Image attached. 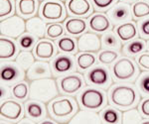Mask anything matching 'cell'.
<instances>
[{
  "label": "cell",
  "instance_id": "6da1fadb",
  "mask_svg": "<svg viewBox=\"0 0 149 124\" xmlns=\"http://www.w3.org/2000/svg\"><path fill=\"white\" fill-rule=\"evenodd\" d=\"M58 87L55 80L51 78H45L41 80H33L29 87V97L33 100L47 103L57 96Z\"/></svg>",
  "mask_w": 149,
  "mask_h": 124
},
{
  "label": "cell",
  "instance_id": "7a4b0ae2",
  "mask_svg": "<svg viewBox=\"0 0 149 124\" xmlns=\"http://www.w3.org/2000/svg\"><path fill=\"white\" fill-rule=\"evenodd\" d=\"M135 89L129 85H115L109 91V101L120 109H128L137 102Z\"/></svg>",
  "mask_w": 149,
  "mask_h": 124
},
{
  "label": "cell",
  "instance_id": "3957f363",
  "mask_svg": "<svg viewBox=\"0 0 149 124\" xmlns=\"http://www.w3.org/2000/svg\"><path fill=\"white\" fill-rule=\"evenodd\" d=\"M26 31V23L23 18L13 15L0 21V34L11 39H17Z\"/></svg>",
  "mask_w": 149,
  "mask_h": 124
},
{
  "label": "cell",
  "instance_id": "277c9868",
  "mask_svg": "<svg viewBox=\"0 0 149 124\" xmlns=\"http://www.w3.org/2000/svg\"><path fill=\"white\" fill-rule=\"evenodd\" d=\"M41 16L47 21H59L64 20L66 17V9L63 3L57 0H46L42 3L40 8Z\"/></svg>",
  "mask_w": 149,
  "mask_h": 124
},
{
  "label": "cell",
  "instance_id": "5b68a950",
  "mask_svg": "<svg viewBox=\"0 0 149 124\" xmlns=\"http://www.w3.org/2000/svg\"><path fill=\"white\" fill-rule=\"evenodd\" d=\"M81 106L90 110H97L105 103V95L103 91L97 89H86L80 95Z\"/></svg>",
  "mask_w": 149,
  "mask_h": 124
},
{
  "label": "cell",
  "instance_id": "8992f818",
  "mask_svg": "<svg viewBox=\"0 0 149 124\" xmlns=\"http://www.w3.org/2000/svg\"><path fill=\"white\" fill-rule=\"evenodd\" d=\"M77 104L74 101V99L69 97L63 96L58 99H55L50 105V112L53 115V117L57 119H64L74 112L77 108Z\"/></svg>",
  "mask_w": 149,
  "mask_h": 124
},
{
  "label": "cell",
  "instance_id": "52a82bcc",
  "mask_svg": "<svg viewBox=\"0 0 149 124\" xmlns=\"http://www.w3.org/2000/svg\"><path fill=\"white\" fill-rule=\"evenodd\" d=\"M113 76L118 80H130L135 77L137 69L133 61L126 57L118 59L112 67Z\"/></svg>",
  "mask_w": 149,
  "mask_h": 124
},
{
  "label": "cell",
  "instance_id": "ba28073f",
  "mask_svg": "<svg viewBox=\"0 0 149 124\" xmlns=\"http://www.w3.org/2000/svg\"><path fill=\"white\" fill-rule=\"evenodd\" d=\"M100 38L95 33H85L78 39V50L81 53H97L102 50Z\"/></svg>",
  "mask_w": 149,
  "mask_h": 124
},
{
  "label": "cell",
  "instance_id": "9c48e42d",
  "mask_svg": "<svg viewBox=\"0 0 149 124\" xmlns=\"http://www.w3.org/2000/svg\"><path fill=\"white\" fill-rule=\"evenodd\" d=\"M23 106L21 103L13 100V99H7L3 101L0 106V114L2 118H5L10 121H16L22 116Z\"/></svg>",
  "mask_w": 149,
  "mask_h": 124
},
{
  "label": "cell",
  "instance_id": "30bf717a",
  "mask_svg": "<svg viewBox=\"0 0 149 124\" xmlns=\"http://www.w3.org/2000/svg\"><path fill=\"white\" fill-rule=\"evenodd\" d=\"M51 76L52 71L49 63L42 61L35 62L26 71V78L30 82L45 78H51Z\"/></svg>",
  "mask_w": 149,
  "mask_h": 124
},
{
  "label": "cell",
  "instance_id": "8fae6325",
  "mask_svg": "<svg viewBox=\"0 0 149 124\" xmlns=\"http://www.w3.org/2000/svg\"><path fill=\"white\" fill-rule=\"evenodd\" d=\"M107 16L109 17L112 24L115 25L126 22L127 20L131 19L130 7L126 3L118 2L109 11H107Z\"/></svg>",
  "mask_w": 149,
  "mask_h": 124
},
{
  "label": "cell",
  "instance_id": "7c38bea8",
  "mask_svg": "<svg viewBox=\"0 0 149 124\" xmlns=\"http://www.w3.org/2000/svg\"><path fill=\"white\" fill-rule=\"evenodd\" d=\"M84 85V80L78 73H73L60 80V87L62 91L68 94H73L79 91Z\"/></svg>",
  "mask_w": 149,
  "mask_h": 124
},
{
  "label": "cell",
  "instance_id": "4fadbf2b",
  "mask_svg": "<svg viewBox=\"0 0 149 124\" xmlns=\"http://www.w3.org/2000/svg\"><path fill=\"white\" fill-rule=\"evenodd\" d=\"M67 8L71 15L78 17L88 16L92 12V6L88 0H69Z\"/></svg>",
  "mask_w": 149,
  "mask_h": 124
},
{
  "label": "cell",
  "instance_id": "5bb4252c",
  "mask_svg": "<svg viewBox=\"0 0 149 124\" xmlns=\"http://www.w3.org/2000/svg\"><path fill=\"white\" fill-rule=\"evenodd\" d=\"M35 56L40 60H50L56 54V48L54 43L49 40L39 41L34 49Z\"/></svg>",
  "mask_w": 149,
  "mask_h": 124
},
{
  "label": "cell",
  "instance_id": "9a60e30c",
  "mask_svg": "<svg viewBox=\"0 0 149 124\" xmlns=\"http://www.w3.org/2000/svg\"><path fill=\"white\" fill-rule=\"evenodd\" d=\"M88 80L92 85L104 87L109 83V75L107 71L102 67H97L88 73Z\"/></svg>",
  "mask_w": 149,
  "mask_h": 124
},
{
  "label": "cell",
  "instance_id": "2e32d148",
  "mask_svg": "<svg viewBox=\"0 0 149 124\" xmlns=\"http://www.w3.org/2000/svg\"><path fill=\"white\" fill-rule=\"evenodd\" d=\"M26 30L35 37L43 38L46 35L47 26L40 17H31L26 22Z\"/></svg>",
  "mask_w": 149,
  "mask_h": 124
},
{
  "label": "cell",
  "instance_id": "e0dca14e",
  "mask_svg": "<svg viewBox=\"0 0 149 124\" xmlns=\"http://www.w3.org/2000/svg\"><path fill=\"white\" fill-rule=\"evenodd\" d=\"M22 69L18 65L15 66L14 64H5L1 67V73H0V78L2 82H13L18 80L22 77L21 71Z\"/></svg>",
  "mask_w": 149,
  "mask_h": 124
},
{
  "label": "cell",
  "instance_id": "ac0fdd59",
  "mask_svg": "<svg viewBox=\"0 0 149 124\" xmlns=\"http://www.w3.org/2000/svg\"><path fill=\"white\" fill-rule=\"evenodd\" d=\"M88 26L93 31L97 33H103L107 31L111 26V22L105 15L100 13L93 14L88 21Z\"/></svg>",
  "mask_w": 149,
  "mask_h": 124
},
{
  "label": "cell",
  "instance_id": "d6986e66",
  "mask_svg": "<svg viewBox=\"0 0 149 124\" xmlns=\"http://www.w3.org/2000/svg\"><path fill=\"white\" fill-rule=\"evenodd\" d=\"M17 46L12 40L8 38H4L1 36L0 38V59L3 60H10L15 57L17 54Z\"/></svg>",
  "mask_w": 149,
  "mask_h": 124
},
{
  "label": "cell",
  "instance_id": "ffe728a7",
  "mask_svg": "<svg viewBox=\"0 0 149 124\" xmlns=\"http://www.w3.org/2000/svg\"><path fill=\"white\" fill-rule=\"evenodd\" d=\"M117 37L123 42H127L133 39L137 35V29L136 25L133 22H125L122 23L116 28Z\"/></svg>",
  "mask_w": 149,
  "mask_h": 124
},
{
  "label": "cell",
  "instance_id": "44dd1931",
  "mask_svg": "<svg viewBox=\"0 0 149 124\" xmlns=\"http://www.w3.org/2000/svg\"><path fill=\"white\" fill-rule=\"evenodd\" d=\"M74 60L73 58L66 55L58 56L53 62V69L58 73H64L74 70Z\"/></svg>",
  "mask_w": 149,
  "mask_h": 124
},
{
  "label": "cell",
  "instance_id": "7402d4cb",
  "mask_svg": "<svg viewBox=\"0 0 149 124\" xmlns=\"http://www.w3.org/2000/svg\"><path fill=\"white\" fill-rule=\"evenodd\" d=\"M65 27L70 35H81L86 30V22L81 18H71L67 20Z\"/></svg>",
  "mask_w": 149,
  "mask_h": 124
},
{
  "label": "cell",
  "instance_id": "603a6c76",
  "mask_svg": "<svg viewBox=\"0 0 149 124\" xmlns=\"http://www.w3.org/2000/svg\"><path fill=\"white\" fill-rule=\"evenodd\" d=\"M17 9L21 16L31 17L37 12L38 2L37 0H17Z\"/></svg>",
  "mask_w": 149,
  "mask_h": 124
},
{
  "label": "cell",
  "instance_id": "cb8c5ba5",
  "mask_svg": "<svg viewBox=\"0 0 149 124\" xmlns=\"http://www.w3.org/2000/svg\"><path fill=\"white\" fill-rule=\"evenodd\" d=\"M71 123H100L102 119L97 113L81 110L70 120Z\"/></svg>",
  "mask_w": 149,
  "mask_h": 124
},
{
  "label": "cell",
  "instance_id": "d4e9b609",
  "mask_svg": "<svg viewBox=\"0 0 149 124\" xmlns=\"http://www.w3.org/2000/svg\"><path fill=\"white\" fill-rule=\"evenodd\" d=\"M97 58L93 53H81L77 57V64L79 69L81 71H86L95 64Z\"/></svg>",
  "mask_w": 149,
  "mask_h": 124
},
{
  "label": "cell",
  "instance_id": "484cf974",
  "mask_svg": "<svg viewBox=\"0 0 149 124\" xmlns=\"http://www.w3.org/2000/svg\"><path fill=\"white\" fill-rule=\"evenodd\" d=\"M35 63V58L31 51H22L16 58V65L22 70H28Z\"/></svg>",
  "mask_w": 149,
  "mask_h": 124
},
{
  "label": "cell",
  "instance_id": "4316f807",
  "mask_svg": "<svg viewBox=\"0 0 149 124\" xmlns=\"http://www.w3.org/2000/svg\"><path fill=\"white\" fill-rule=\"evenodd\" d=\"M26 110L31 118L41 119L45 115V109L41 103L37 101H29L26 103Z\"/></svg>",
  "mask_w": 149,
  "mask_h": 124
},
{
  "label": "cell",
  "instance_id": "83f0119b",
  "mask_svg": "<svg viewBox=\"0 0 149 124\" xmlns=\"http://www.w3.org/2000/svg\"><path fill=\"white\" fill-rule=\"evenodd\" d=\"M132 15L134 18L140 19L149 16V3L146 1H138L132 5Z\"/></svg>",
  "mask_w": 149,
  "mask_h": 124
},
{
  "label": "cell",
  "instance_id": "f1b7e54d",
  "mask_svg": "<svg viewBox=\"0 0 149 124\" xmlns=\"http://www.w3.org/2000/svg\"><path fill=\"white\" fill-rule=\"evenodd\" d=\"M145 49V43L141 40H135V41H131L130 43L126 44L123 48V53L128 56H134L137 55L140 52L144 51Z\"/></svg>",
  "mask_w": 149,
  "mask_h": 124
},
{
  "label": "cell",
  "instance_id": "f546056e",
  "mask_svg": "<svg viewBox=\"0 0 149 124\" xmlns=\"http://www.w3.org/2000/svg\"><path fill=\"white\" fill-rule=\"evenodd\" d=\"M58 48L64 53H74L78 48V44L70 37H63L58 41Z\"/></svg>",
  "mask_w": 149,
  "mask_h": 124
},
{
  "label": "cell",
  "instance_id": "4dcf8cb0",
  "mask_svg": "<svg viewBox=\"0 0 149 124\" xmlns=\"http://www.w3.org/2000/svg\"><path fill=\"white\" fill-rule=\"evenodd\" d=\"M122 123H142V116L136 108L129 109L122 114Z\"/></svg>",
  "mask_w": 149,
  "mask_h": 124
},
{
  "label": "cell",
  "instance_id": "1f68e13d",
  "mask_svg": "<svg viewBox=\"0 0 149 124\" xmlns=\"http://www.w3.org/2000/svg\"><path fill=\"white\" fill-rule=\"evenodd\" d=\"M28 92H29L28 85L27 83L24 82L16 83L12 87V94H13V96L17 99H20V100H23V99H25L27 97Z\"/></svg>",
  "mask_w": 149,
  "mask_h": 124
},
{
  "label": "cell",
  "instance_id": "d6a6232c",
  "mask_svg": "<svg viewBox=\"0 0 149 124\" xmlns=\"http://www.w3.org/2000/svg\"><path fill=\"white\" fill-rule=\"evenodd\" d=\"M102 42L103 46L109 48L111 50H118L120 48V44H119L118 40L112 32H107L105 34H103Z\"/></svg>",
  "mask_w": 149,
  "mask_h": 124
},
{
  "label": "cell",
  "instance_id": "836d02e7",
  "mask_svg": "<svg viewBox=\"0 0 149 124\" xmlns=\"http://www.w3.org/2000/svg\"><path fill=\"white\" fill-rule=\"evenodd\" d=\"M102 119L105 123H118L119 113L116 109L107 107L102 112Z\"/></svg>",
  "mask_w": 149,
  "mask_h": 124
},
{
  "label": "cell",
  "instance_id": "e575fe53",
  "mask_svg": "<svg viewBox=\"0 0 149 124\" xmlns=\"http://www.w3.org/2000/svg\"><path fill=\"white\" fill-rule=\"evenodd\" d=\"M118 58V53L114 51H110V50H107V51L100 52L98 55V61L102 63V65H110L111 63Z\"/></svg>",
  "mask_w": 149,
  "mask_h": 124
},
{
  "label": "cell",
  "instance_id": "d590c367",
  "mask_svg": "<svg viewBox=\"0 0 149 124\" xmlns=\"http://www.w3.org/2000/svg\"><path fill=\"white\" fill-rule=\"evenodd\" d=\"M62 35H64V27L60 23H52L47 27V37L51 39H57Z\"/></svg>",
  "mask_w": 149,
  "mask_h": 124
},
{
  "label": "cell",
  "instance_id": "8d00e7d4",
  "mask_svg": "<svg viewBox=\"0 0 149 124\" xmlns=\"http://www.w3.org/2000/svg\"><path fill=\"white\" fill-rule=\"evenodd\" d=\"M14 11L13 0H0V18L10 16Z\"/></svg>",
  "mask_w": 149,
  "mask_h": 124
},
{
  "label": "cell",
  "instance_id": "74e56055",
  "mask_svg": "<svg viewBox=\"0 0 149 124\" xmlns=\"http://www.w3.org/2000/svg\"><path fill=\"white\" fill-rule=\"evenodd\" d=\"M136 85L143 94H149V73H144L136 80Z\"/></svg>",
  "mask_w": 149,
  "mask_h": 124
},
{
  "label": "cell",
  "instance_id": "f35d334b",
  "mask_svg": "<svg viewBox=\"0 0 149 124\" xmlns=\"http://www.w3.org/2000/svg\"><path fill=\"white\" fill-rule=\"evenodd\" d=\"M35 44L34 37L30 35H22V37L19 39V46L23 50H30L32 49Z\"/></svg>",
  "mask_w": 149,
  "mask_h": 124
},
{
  "label": "cell",
  "instance_id": "ab89813d",
  "mask_svg": "<svg viewBox=\"0 0 149 124\" xmlns=\"http://www.w3.org/2000/svg\"><path fill=\"white\" fill-rule=\"evenodd\" d=\"M93 6L97 10H105L113 4L115 0H92Z\"/></svg>",
  "mask_w": 149,
  "mask_h": 124
},
{
  "label": "cell",
  "instance_id": "60d3db41",
  "mask_svg": "<svg viewBox=\"0 0 149 124\" xmlns=\"http://www.w3.org/2000/svg\"><path fill=\"white\" fill-rule=\"evenodd\" d=\"M137 62L143 70H149V54L144 53L138 57Z\"/></svg>",
  "mask_w": 149,
  "mask_h": 124
},
{
  "label": "cell",
  "instance_id": "b9f144b4",
  "mask_svg": "<svg viewBox=\"0 0 149 124\" xmlns=\"http://www.w3.org/2000/svg\"><path fill=\"white\" fill-rule=\"evenodd\" d=\"M139 29H140L141 35L144 37H149V19H146L140 23Z\"/></svg>",
  "mask_w": 149,
  "mask_h": 124
},
{
  "label": "cell",
  "instance_id": "7bdbcfd3",
  "mask_svg": "<svg viewBox=\"0 0 149 124\" xmlns=\"http://www.w3.org/2000/svg\"><path fill=\"white\" fill-rule=\"evenodd\" d=\"M140 110L141 113L146 117H149V98H146L141 102L140 104Z\"/></svg>",
  "mask_w": 149,
  "mask_h": 124
},
{
  "label": "cell",
  "instance_id": "ee69618b",
  "mask_svg": "<svg viewBox=\"0 0 149 124\" xmlns=\"http://www.w3.org/2000/svg\"><path fill=\"white\" fill-rule=\"evenodd\" d=\"M9 96H10L9 89L8 87H5L4 85H1V95H0L1 100H3L4 98H9Z\"/></svg>",
  "mask_w": 149,
  "mask_h": 124
},
{
  "label": "cell",
  "instance_id": "f6af8a7d",
  "mask_svg": "<svg viewBox=\"0 0 149 124\" xmlns=\"http://www.w3.org/2000/svg\"><path fill=\"white\" fill-rule=\"evenodd\" d=\"M18 123H33L32 120H30V119H26V118H23L22 120H20Z\"/></svg>",
  "mask_w": 149,
  "mask_h": 124
},
{
  "label": "cell",
  "instance_id": "bcb514c9",
  "mask_svg": "<svg viewBox=\"0 0 149 124\" xmlns=\"http://www.w3.org/2000/svg\"><path fill=\"white\" fill-rule=\"evenodd\" d=\"M41 123H43V124H51V123H54V121H52V120H44V121H42Z\"/></svg>",
  "mask_w": 149,
  "mask_h": 124
},
{
  "label": "cell",
  "instance_id": "7dc6e473",
  "mask_svg": "<svg viewBox=\"0 0 149 124\" xmlns=\"http://www.w3.org/2000/svg\"><path fill=\"white\" fill-rule=\"evenodd\" d=\"M143 124H149V120H146V121H144V122H142Z\"/></svg>",
  "mask_w": 149,
  "mask_h": 124
},
{
  "label": "cell",
  "instance_id": "c3c4849f",
  "mask_svg": "<svg viewBox=\"0 0 149 124\" xmlns=\"http://www.w3.org/2000/svg\"><path fill=\"white\" fill-rule=\"evenodd\" d=\"M125 1H133V0H125Z\"/></svg>",
  "mask_w": 149,
  "mask_h": 124
},
{
  "label": "cell",
  "instance_id": "681fc988",
  "mask_svg": "<svg viewBox=\"0 0 149 124\" xmlns=\"http://www.w3.org/2000/svg\"><path fill=\"white\" fill-rule=\"evenodd\" d=\"M144 1H146V2H149V0H144Z\"/></svg>",
  "mask_w": 149,
  "mask_h": 124
},
{
  "label": "cell",
  "instance_id": "f907efd6",
  "mask_svg": "<svg viewBox=\"0 0 149 124\" xmlns=\"http://www.w3.org/2000/svg\"><path fill=\"white\" fill-rule=\"evenodd\" d=\"M148 49H149V44H148Z\"/></svg>",
  "mask_w": 149,
  "mask_h": 124
}]
</instances>
